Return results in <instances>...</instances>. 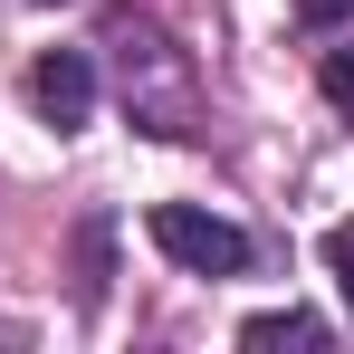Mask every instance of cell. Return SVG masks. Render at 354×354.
<instances>
[{
    "instance_id": "cell-1",
    "label": "cell",
    "mask_w": 354,
    "mask_h": 354,
    "mask_svg": "<svg viewBox=\"0 0 354 354\" xmlns=\"http://www.w3.org/2000/svg\"><path fill=\"white\" fill-rule=\"evenodd\" d=\"M106 48H115V86H124V115L144 134H192L201 124V77L173 48V29L153 10H106Z\"/></svg>"
},
{
    "instance_id": "cell-2",
    "label": "cell",
    "mask_w": 354,
    "mask_h": 354,
    "mask_svg": "<svg viewBox=\"0 0 354 354\" xmlns=\"http://www.w3.org/2000/svg\"><path fill=\"white\" fill-rule=\"evenodd\" d=\"M153 249L173 259V268H192V278H239L249 268V230L239 221H221V211H201V201H153Z\"/></svg>"
},
{
    "instance_id": "cell-3",
    "label": "cell",
    "mask_w": 354,
    "mask_h": 354,
    "mask_svg": "<svg viewBox=\"0 0 354 354\" xmlns=\"http://www.w3.org/2000/svg\"><path fill=\"white\" fill-rule=\"evenodd\" d=\"M29 106H39V124L77 134V124L96 115V58L86 48H48V58L29 67Z\"/></svg>"
},
{
    "instance_id": "cell-4",
    "label": "cell",
    "mask_w": 354,
    "mask_h": 354,
    "mask_svg": "<svg viewBox=\"0 0 354 354\" xmlns=\"http://www.w3.org/2000/svg\"><path fill=\"white\" fill-rule=\"evenodd\" d=\"M239 345H249V354H278V345H326V316H306V306H268V316H249V326H239Z\"/></svg>"
},
{
    "instance_id": "cell-5",
    "label": "cell",
    "mask_w": 354,
    "mask_h": 354,
    "mask_svg": "<svg viewBox=\"0 0 354 354\" xmlns=\"http://www.w3.org/2000/svg\"><path fill=\"white\" fill-rule=\"evenodd\" d=\"M326 106L354 124V48H326Z\"/></svg>"
},
{
    "instance_id": "cell-6",
    "label": "cell",
    "mask_w": 354,
    "mask_h": 354,
    "mask_svg": "<svg viewBox=\"0 0 354 354\" xmlns=\"http://www.w3.org/2000/svg\"><path fill=\"white\" fill-rule=\"evenodd\" d=\"M326 268H335V288H345V306H354V221L326 230Z\"/></svg>"
},
{
    "instance_id": "cell-7",
    "label": "cell",
    "mask_w": 354,
    "mask_h": 354,
    "mask_svg": "<svg viewBox=\"0 0 354 354\" xmlns=\"http://www.w3.org/2000/svg\"><path fill=\"white\" fill-rule=\"evenodd\" d=\"M306 29H335V19H354V0H288Z\"/></svg>"
}]
</instances>
